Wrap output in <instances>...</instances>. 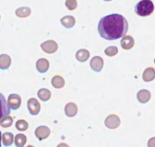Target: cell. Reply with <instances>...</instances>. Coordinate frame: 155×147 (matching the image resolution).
Returning <instances> with one entry per match:
<instances>
[{"instance_id":"ffe728a7","label":"cell","mask_w":155,"mask_h":147,"mask_svg":"<svg viewBox=\"0 0 155 147\" xmlns=\"http://www.w3.org/2000/svg\"><path fill=\"white\" fill-rule=\"evenodd\" d=\"M37 96L43 102H46L51 98V94L49 90L46 88H41L38 91Z\"/></svg>"},{"instance_id":"3957f363","label":"cell","mask_w":155,"mask_h":147,"mask_svg":"<svg viewBox=\"0 0 155 147\" xmlns=\"http://www.w3.org/2000/svg\"><path fill=\"white\" fill-rule=\"evenodd\" d=\"M104 125L109 129H116L120 125V119L115 114L109 115L105 119Z\"/></svg>"},{"instance_id":"ba28073f","label":"cell","mask_w":155,"mask_h":147,"mask_svg":"<svg viewBox=\"0 0 155 147\" xmlns=\"http://www.w3.org/2000/svg\"><path fill=\"white\" fill-rule=\"evenodd\" d=\"M104 66V60L99 56H95L92 57L90 60V66L91 69L96 72H101Z\"/></svg>"},{"instance_id":"4316f807","label":"cell","mask_w":155,"mask_h":147,"mask_svg":"<svg viewBox=\"0 0 155 147\" xmlns=\"http://www.w3.org/2000/svg\"><path fill=\"white\" fill-rule=\"evenodd\" d=\"M148 147H155V137H151L148 142Z\"/></svg>"},{"instance_id":"ac0fdd59","label":"cell","mask_w":155,"mask_h":147,"mask_svg":"<svg viewBox=\"0 0 155 147\" xmlns=\"http://www.w3.org/2000/svg\"><path fill=\"white\" fill-rule=\"evenodd\" d=\"M90 56V53L86 49H80L76 53V59L79 62H86Z\"/></svg>"},{"instance_id":"7402d4cb","label":"cell","mask_w":155,"mask_h":147,"mask_svg":"<svg viewBox=\"0 0 155 147\" xmlns=\"http://www.w3.org/2000/svg\"><path fill=\"white\" fill-rule=\"evenodd\" d=\"M27 143V137L23 134H18L15 137V144L16 147H24Z\"/></svg>"},{"instance_id":"6da1fadb","label":"cell","mask_w":155,"mask_h":147,"mask_svg":"<svg viewBox=\"0 0 155 147\" xmlns=\"http://www.w3.org/2000/svg\"><path fill=\"white\" fill-rule=\"evenodd\" d=\"M128 21L119 14H111L99 21L98 31L100 36L106 40H117L125 36L128 31Z\"/></svg>"},{"instance_id":"5bb4252c","label":"cell","mask_w":155,"mask_h":147,"mask_svg":"<svg viewBox=\"0 0 155 147\" xmlns=\"http://www.w3.org/2000/svg\"><path fill=\"white\" fill-rule=\"evenodd\" d=\"M61 23L62 26L64 27L67 29H71L74 27L76 24V20L74 16L71 15H67V16L63 17L61 19Z\"/></svg>"},{"instance_id":"52a82bcc","label":"cell","mask_w":155,"mask_h":147,"mask_svg":"<svg viewBox=\"0 0 155 147\" xmlns=\"http://www.w3.org/2000/svg\"><path fill=\"white\" fill-rule=\"evenodd\" d=\"M11 113V109L4 95L0 92V120L5 116H8Z\"/></svg>"},{"instance_id":"d6a6232c","label":"cell","mask_w":155,"mask_h":147,"mask_svg":"<svg viewBox=\"0 0 155 147\" xmlns=\"http://www.w3.org/2000/svg\"><path fill=\"white\" fill-rule=\"evenodd\" d=\"M0 18H1V16H0Z\"/></svg>"},{"instance_id":"7c38bea8","label":"cell","mask_w":155,"mask_h":147,"mask_svg":"<svg viewBox=\"0 0 155 147\" xmlns=\"http://www.w3.org/2000/svg\"><path fill=\"white\" fill-rule=\"evenodd\" d=\"M77 112H78V107L74 103H68L65 106L64 113L68 117H74L77 114Z\"/></svg>"},{"instance_id":"e0dca14e","label":"cell","mask_w":155,"mask_h":147,"mask_svg":"<svg viewBox=\"0 0 155 147\" xmlns=\"http://www.w3.org/2000/svg\"><path fill=\"white\" fill-rule=\"evenodd\" d=\"M2 140L3 145L5 146L8 147L13 144L14 141H15V137H14L12 133L5 132L2 135Z\"/></svg>"},{"instance_id":"4fadbf2b","label":"cell","mask_w":155,"mask_h":147,"mask_svg":"<svg viewBox=\"0 0 155 147\" xmlns=\"http://www.w3.org/2000/svg\"><path fill=\"white\" fill-rule=\"evenodd\" d=\"M151 92L146 89H142L137 93V100L141 104H146L151 99Z\"/></svg>"},{"instance_id":"603a6c76","label":"cell","mask_w":155,"mask_h":147,"mask_svg":"<svg viewBox=\"0 0 155 147\" xmlns=\"http://www.w3.org/2000/svg\"><path fill=\"white\" fill-rule=\"evenodd\" d=\"M13 124V118L10 116H6L0 120V125L2 128H7L11 127Z\"/></svg>"},{"instance_id":"d4e9b609","label":"cell","mask_w":155,"mask_h":147,"mask_svg":"<svg viewBox=\"0 0 155 147\" xmlns=\"http://www.w3.org/2000/svg\"><path fill=\"white\" fill-rule=\"evenodd\" d=\"M104 53L108 57H114L118 53V48L116 46H109L104 50Z\"/></svg>"},{"instance_id":"1f68e13d","label":"cell","mask_w":155,"mask_h":147,"mask_svg":"<svg viewBox=\"0 0 155 147\" xmlns=\"http://www.w3.org/2000/svg\"><path fill=\"white\" fill-rule=\"evenodd\" d=\"M154 63H155V59H154Z\"/></svg>"},{"instance_id":"f546056e","label":"cell","mask_w":155,"mask_h":147,"mask_svg":"<svg viewBox=\"0 0 155 147\" xmlns=\"http://www.w3.org/2000/svg\"><path fill=\"white\" fill-rule=\"evenodd\" d=\"M27 147H34V146H32V145H29V146H27Z\"/></svg>"},{"instance_id":"9c48e42d","label":"cell","mask_w":155,"mask_h":147,"mask_svg":"<svg viewBox=\"0 0 155 147\" xmlns=\"http://www.w3.org/2000/svg\"><path fill=\"white\" fill-rule=\"evenodd\" d=\"M50 128L47 126H39L35 130V135L39 140H43L50 135Z\"/></svg>"},{"instance_id":"cb8c5ba5","label":"cell","mask_w":155,"mask_h":147,"mask_svg":"<svg viewBox=\"0 0 155 147\" xmlns=\"http://www.w3.org/2000/svg\"><path fill=\"white\" fill-rule=\"evenodd\" d=\"M15 127H16V129L18 131H25L28 129L29 125L27 121L24 120V119H20V120L17 121L16 124H15Z\"/></svg>"},{"instance_id":"8fae6325","label":"cell","mask_w":155,"mask_h":147,"mask_svg":"<svg viewBox=\"0 0 155 147\" xmlns=\"http://www.w3.org/2000/svg\"><path fill=\"white\" fill-rule=\"evenodd\" d=\"M120 45L124 50H130L135 45L134 39L131 36H124L120 41Z\"/></svg>"},{"instance_id":"277c9868","label":"cell","mask_w":155,"mask_h":147,"mask_svg":"<svg viewBox=\"0 0 155 147\" xmlns=\"http://www.w3.org/2000/svg\"><path fill=\"white\" fill-rule=\"evenodd\" d=\"M40 47L42 51L47 54H54V52L57 51L58 48L57 42L54 40L45 41L41 44Z\"/></svg>"},{"instance_id":"d6986e66","label":"cell","mask_w":155,"mask_h":147,"mask_svg":"<svg viewBox=\"0 0 155 147\" xmlns=\"http://www.w3.org/2000/svg\"><path fill=\"white\" fill-rule=\"evenodd\" d=\"M51 85H52L54 88L60 89L64 87L65 81L63 77L61 76V75H56L51 79Z\"/></svg>"},{"instance_id":"7a4b0ae2","label":"cell","mask_w":155,"mask_h":147,"mask_svg":"<svg viewBox=\"0 0 155 147\" xmlns=\"http://www.w3.org/2000/svg\"><path fill=\"white\" fill-rule=\"evenodd\" d=\"M154 10V3L151 0H141L136 5L135 12L141 17H147L151 15Z\"/></svg>"},{"instance_id":"8992f818","label":"cell","mask_w":155,"mask_h":147,"mask_svg":"<svg viewBox=\"0 0 155 147\" xmlns=\"http://www.w3.org/2000/svg\"><path fill=\"white\" fill-rule=\"evenodd\" d=\"M8 104L10 109L13 110H17L20 108L21 105V97L17 94H12L8 98Z\"/></svg>"},{"instance_id":"2e32d148","label":"cell","mask_w":155,"mask_h":147,"mask_svg":"<svg viewBox=\"0 0 155 147\" xmlns=\"http://www.w3.org/2000/svg\"><path fill=\"white\" fill-rule=\"evenodd\" d=\"M142 78L145 82H149L155 78V69L153 67H148L145 69L142 75Z\"/></svg>"},{"instance_id":"484cf974","label":"cell","mask_w":155,"mask_h":147,"mask_svg":"<svg viewBox=\"0 0 155 147\" xmlns=\"http://www.w3.org/2000/svg\"><path fill=\"white\" fill-rule=\"evenodd\" d=\"M65 5L68 8V10L74 11L77 8V0H66Z\"/></svg>"},{"instance_id":"5b68a950","label":"cell","mask_w":155,"mask_h":147,"mask_svg":"<svg viewBox=\"0 0 155 147\" xmlns=\"http://www.w3.org/2000/svg\"><path fill=\"white\" fill-rule=\"evenodd\" d=\"M27 108L32 116H36L40 112V104L36 98H30L27 101Z\"/></svg>"},{"instance_id":"4dcf8cb0","label":"cell","mask_w":155,"mask_h":147,"mask_svg":"<svg viewBox=\"0 0 155 147\" xmlns=\"http://www.w3.org/2000/svg\"><path fill=\"white\" fill-rule=\"evenodd\" d=\"M104 1H105V2H110V1H112V0H104Z\"/></svg>"},{"instance_id":"44dd1931","label":"cell","mask_w":155,"mask_h":147,"mask_svg":"<svg viewBox=\"0 0 155 147\" xmlns=\"http://www.w3.org/2000/svg\"><path fill=\"white\" fill-rule=\"evenodd\" d=\"M30 14H31V9L29 7L18 8L15 11V14H16V16H18V18H27L28 16H30Z\"/></svg>"},{"instance_id":"30bf717a","label":"cell","mask_w":155,"mask_h":147,"mask_svg":"<svg viewBox=\"0 0 155 147\" xmlns=\"http://www.w3.org/2000/svg\"><path fill=\"white\" fill-rule=\"evenodd\" d=\"M36 67L38 72L40 73H45L49 69V62L45 58H40L36 62Z\"/></svg>"},{"instance_id":"9a60e30c","label":"cell","mask_w":155,"mask_h":147,"mask_svg":"<svg viewBox=\"0 0 155 147\" xmlns=\"http://www.w3.org/2000/svg\"><path fill=\"white\" fill-rule=\"evenodd\" d=\"M12 63V59L10 56L6 54H2L0 55V69L5 70L8 69Z\"/></svg>"},{"instance_id":"f1b7e54d","label":"cell","mask_w":155,"mask_h":147,"mask_svg":"<svg viewBox=\"0 0 155 147\" xmlns=\"http://www.w3.org/2000/svg\"><path fill=\"white\" fill-rule=\"evenodd\" d=\"M1 143H2V133L1 131H0V147H1Z\"/></svg>"},{"instance_id":"83f0119b","label":"cell","mask_w":155,"mask_h":147,"mask_svg":"<svg viewBox=\"0 0 155 147\" xmlns=\"http://www.w3.org/2000/svg\"><path fill=\"white\" fill-rule=\"evenodd\" d=\"M57 147H70V146H69V145L67 144V143H61L58 145Z\"/></svg>"}]
</instances>
